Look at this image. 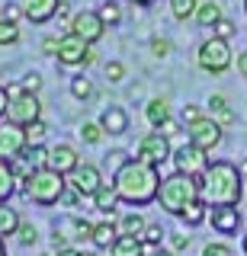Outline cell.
Segmentation results:
<instances>
[{"instance_id":"cell-6","label":"cell","mask_w":247,"mask_h":256,"mask_svg":"<svg viewBox=\"0 0 247 256\" xmlns=\"http://www.w3.org/2000/svg\"><path fill=\"white\" fill-rule=\"evenodd\" d=\"M39 112H42V102L36 100V93L13 86V90H10V106H7V118L26 128V125L39 122Z\"/></svg>"},{"instance_id":"cell-8","label":"cell","mask_w":247,"mask_h":256,"mask_svg":"<svg viewBox=\"0 0 247 256\" xmlns=\"http://www.w3.org/2000/svg\"><path fill=\"white\" fill-rule=\"evenodd\" d=\"M173 166H177L180 173H189V176H202L209 170V150L196 148L193 141L183 144L180 150H173Z\"/></svg>"},{"instance_id":"cell-18","label":"cell","mask_w":247,"mask_h":256,"mask_svg":"<svg viewBox=\"0 0 247 256\" xmlns=\"http://www.w3.org/2000/svg\"><path fill=\"white\" fill-rule=\"evenodd\" d=\"M209 116H212L221 128H231V125H234V118H237V116H234V109L228 106V100H225L221 93L209 96Z\"/></svg>"},{"instance_id":"cell-53","label":"cell","mask_w":247,"mask_h":256,"mask_svg":"<svg viewBox=\"0 0 247 256\" xmlns=\"http://www.w3.org/2000/svg\"><path fill=\"white\" fill-rule=\"evenodd\" d=\"M0 256H7V246H4V237H0Z\"/></svg>"},{"instance_id":"cell-22","label":"cell","mask_w":247,"mask_h":256,"mask_svg":"<svg viewBox=\"0 0 247 256\" xmlns=\"http://www.w3.org/2000/svg\"><path fill=\"white\" fill-rule=\"evenodd\" d=\"M122 202V198H119V192H116V186L113 182H109V186H103L97 196H93V208H100V212H106L109 218H113V212H116V205Z\"/></svg>"},{"instance_id":"cell-34","label":"cell","mask_w":247,"mask_h":256,"mask_svg":"<svg viewBox=\"0 0 247 256\" xmlns=\"http://www.w3.org/2000/svg\"><path fill=\"white\" fill-rule=\"evenodd\" d=\"M71 93H74L77 100H87V96L93 93V84L87 77H74V80H71Z\"/></svg>"},{"instance_id":"cell-13","label":"cell","mask_w":247,"mask_h":256,"mask_svg":"<svg viewBox=\"0 0 247 256\" xmlns=\"http://www.w3.org/2000/svg\"><path fill=\"white\" fill-rule=\"evenodd\" d=\"M71 32L74 36H81L84 42H100L103 38V32H106V22L100 20V13H90V10H84V13H77L74 20H71Z\"/></svg>"},{"instance_id":"cell-15","label":"cell","mask_w":247,"mask_h":256,"mask_svg":"<svg viewBox=\"0 0 247 256\" xmlns=\"http://www.w3.org/2000/svg\"><path fill=\"white\" fill-rule=\"evenodd\" d=\"M212 228L221 230V234H237L241 228V212L234 205H212Z\"/></svg>"},{"instance_id":"cell-10","label":"cell","mask_w":247,"mask_h":256,"mask_svg":"<svg viewBox=\"0 0 247 256\" xmlns=\"http://www.w3.org/2000/svg\"><path fill=\"white\" fill-rule=\"evenodd\" d=\"M135 157H141L145 164H154V166H161L167 157H173V150H170V141H167V134L161 132H148L145 138L138 141V154Z\"/></svg>"},{"instance_id":"cell-23","label":"cell","mask_w":247,"mask_h":256,"mask_svg":"<svg viewBox=\"0 0 247 256\" xmlns=\"http://www.w3.org/2000/svg\"><path fill=\"white\" fill-rule=\"evenodd\" d=\"M20 214H17V208H10L7 202H0V237H13L20 230Z\"/></svg>"},{"instance_id":"cell-31","label":"cell","mask_w":247,"mask_h":256,"mask_svg":"<svg viewBox=\"0 0 247 256\" xmlns=\"http://www.w3.org/2000/svg\"><path fill=\"white\" fill-rule=\"evenodd\" d=\"M103 125L100 122H84V128H81V138H84V144H100L103 141Z\"/></svg>"},{"instance_id":"cell-35","label":"cell","mask_w":247,"mask_h":256,"mask_svg":"<svg viewBox=\"0 0 247 256\" xmlns=\"http://www.w3.org/2000/svg\"><path fill=\"white\" fill-rule=\"evenodd\" d=\"M45 132H49V128L42 125V118H39V122H33V125H26V138H29V148H33V144H42V141H45Z\"/></svg>"},{"instance_id":"cell-3","label":"cell","mask_w":247,"mask_h":256,"mask_svg":"<svg viewBox=\"0 0 247 256\" xmlns=\"http://www.w3.org/2000/svg\"><path fill=\"white\" fill-rule=\"evenodd\" d=\"M196 198H202V176H189V173H170L167 180H161V189H157V205L164 208L167 214H177L186 205H193Z\"/></svg>"},{"instance_id":"cell-52","label":"cell","mask_w":247,"mask_h":256,"mask_svg":"<svg viewBox=\"0 0 247 256\" xmlns=\"http://www.w3.org/2000/svg\"><path fill=\"white\" fill-rule=\"evenodd\" d=\"M132 4H138V6H151V4H157V0H132Z\"/></svg>"},{"instance_id":"cell-28","label":"cell","mask_w":247,"mask_h":256,"mask_svg":"<svg viewBox=\"0 0 247 256\" xmlns=\"http://www.w3.org/2000/svg\"><path fill=\"white\" fill-rule=\"evenodd\" d=\"M145 228H148V224H145V218H141L138 212L119 218V234H135V237H141V234H145Z\"/></svg>"},{"instance_id":"cell-42","label":"cell","mask_w":247,"mask_h":256,"mask_svg":"<svg viewBox=\"0 0 247 256\" xmlns=\"http://www.w3.org/2000/svg\"><path fill=\"white\" fill-rule=\"evenodd\" d=\"M180 118H183V125H193L196 118H202V116H199V109H196V106H183Z\"/></svg>"},{"instance_id":"cell-4","label":"cell","mask_w":247,"mask_h":256,"mask_svg":"<svg viewBox=\"0 0 247 256\" xmlns=\"http://www.w3.org/2000/svg\"><path fill=\"white\" fill-rule=\"evenodd\" d=\"M23 189H26V196L33 198L36 205L49 208L55 205L61 196H65V173L52 170V166H42V170H29L26 180H23Z\"/></svg>"},{"instance_id":"cell-37","label":"cell","mask_w":247,"mask_h":256,"mask_svg":"<svg viewBox=\"0 0 247 256\" xmlns=\"http://www.w3.org/2000/svg\"><path fill=\"white\" fill-rule=\"evenodd\" d=\"M234 22H231V20H225V16H221V20L218 22H215V26H212V36H218V38H225V42H228V38L231 36H234Z\"/></svg>"},{"instance_id":"cell-9","label":"cell","mask_w":247,"mask_h":256,"mask_svg":"<svg viewBox=\"0 0 247 256\" xmlns=\"http://www.w3.org/2000/svg\"><path fill=\"white\" fill-rule=\"evenodd\" d=\"M186 132H189V141L196 144V148H202V150H212V148H218L221 144V134H225V128H221L215 118H196L193 125H186Z\"/></svg>"},{"instance_id":"cell-19","label":"cell","mask_w":247,"mask_h":256,"mask_svg":"<svg viewBox=\"0 0 247 256\" xmlns=\"http://www.w3.org/2000/svg\"><path fill=\"white\" fill-rule=\"evenodd\" d=\"M109 250H113V256H145V240L135 234H119Z\"/></svg>"},{"instance_id":"cell-44","label":"cell","mask_w":247,"mask_h":256,"mask_svg":"<svg viewBox=\"0 0 247 256\" xmlns=\"http://www.w3.org/2000/svg\"><path fill=\"white\" fill-rule=\"evenodd\" d=\"M157 132H161V134H167V138H170V134H177V132H180V125L173 122V118H167V122H161V125H157Z\"/></svg>"},{"instance_id":"cell-27","label":"cell","mask_w":247,"mask_h":256,"mask_svg":"<svg viewBox=\"0 0 247 256\" xmlns=\"http://www.w3.org/2000/svg\"><path fill=\"white\" fill-rule=\"evenodd\" d=\"M196 10H199V0H170V13H173V20H180V22L193 20Z\"/></svg>"},{"instance_id":"cell-51","label":"cell","mask_w":247,"mask_h":256,"mask_svg":"<svg viewBox=\"0 0 247 256\" xmlns=\"http://www.w3.org/2000/svg\"><path fill=\"white\" fill-rule=\"evenodd\" d=\"M237 170H241V180H247V160H241V164H237Z\"/></svg>"},{"instance_id":"cell-26","label":"cell","mask_w":247,"mask_h":256,"mask_svg":"<svg viewBox=\"0 0 247 256\" xmlns=\"http://www.w3.org/2000/svg\"><path fill=\"white\" fill-rule=\"evenodd\" d=\"M180 218H183V224H189V228L202 224L205 218H209V212H205V202H202V198H196L193 205H186V208L180 212Z\"/></svg>"},{"instance_id":"cell-17","label":"cell","mask_w":247,"mask_h":256,"mask_svg":"<svg viewBox=\"0 0 247 256\" xmlns=\"http://www.w3.org/2000/svg\"><path fill=\"white\" fill-rule=\"evenodd\" d=\"M100 125H103L106 134H125V128H129V116H125V109L109 106V109H103Z\"/></svg>"},{"instance_id":"cell-46","label":"cell","mask_w":247,"mask_h":256,"mask_svg":"<svg viewBox=\"0 0 247 256\" xmlns=\"http://www.w3.org/2000/svg\"><path fill=\"white\" fill-rule=\"evenodd\" d=\"M39 86H42V80H39L36 74H29V77H26V84H23V90H29V93H36V90H39Z\"/></svg>"},{"instance_id":"cell-12","label":"cell","mask_w":247,"mask_h":256,"mask_svg":"<svg viewBox=\"0 0 247 256\" xmlns=\"http://www.w3.org/2000/svg\"><path fill=\"white\" fill-rule=\"evenodd\" d=\"M71 186H74L77 196L93 198L103 186H106V182H103V176H100V170H97L93 164H81L74 173H71Z\"/></svg>"},{"instance_id":"cell-36","label":"cell","mask_w":247,"mask_h":256,"mask_svg":"<svg viewBox=\"0 0 247 256\" xmlns=\"http://www.w3.org/2000/svg\"><path fill=\"white\" fill-rule=\"evenodd\" d=\"M17 240L23 246H33L36 240H39V230H36V224H20V230H17Z\"/></svg>"},{"instance_id":"cell-30","label":"cell","mask_w":247,"mask_h":256,"mask_svg":"<svg viewBox=\"0 0 247 256\" xmlns=\"http://www.w3.org/2000/svg\"><path fill=\"white\" fill-rule=\"evenodd\" d=\"M29 160V166H33V170H42V166H49V150L42 148V144H33V148H29V154H23Z\"/></svg>"},{"instance_id":"cell-57","label":"cell","mask_w":247,"mask_h":256,"mask_svg":"<svg viewBox=\"0 0 247 256\" xmlns=\"http://www.w3.org/2000/svg\"><path fill=\"white\" fill-rule=\"evenodd\" d=\"M0 20H4V13H0Z\"/></svg>"},{"instance_id":"cell-48","label":"cell","mask_w":247,"mask_h":256,"mask_svg":"<svg viewBox=\"0 0 247 256\" xmlns=\"http://www.w3.org/2000/svg\"><path fill=\"white\" fill-rule=\"evenodd\" d=\"M237 70H241V77H247V52L237 54Z\"/></svg>"},{"instance_id":"cell-11","label":"cell","mask_w":247,"mask_h":256,"mask_svg":"<svg viewBox=\"0 0 247 256\" xmlns=\"http://www.w3.org/2000/svg\"><path fill=\"white\" fill-rule=\"evenodd\" d=\"M87 58H90V42H84L74 32H68V36L58 38V61L61 64L74 68V64H87Z\"/></svg>"},{"instance_id":"cell-1","label":"cell","mask_w":247,"mask_h":256,"mask_svg":"<svg viewBox=\"0 0 247 256\" xmlns=\"http://www.w3.org/2000/svg\"><path fill=\"white\" fill-rule=\"evenodd\" d=\"M113 186L125 205H148V202H157L161 176H157L154 164H145L141 157H132L113 173Z\"/></svg>"},{"instance_id":"cell-45","label":"cell","mask_w":247,"mask_h":256,"mask_svg":"<svg viewBox=\"0 0 247 256\" xmlns=\"http://www.w3.org/2000/svg\"><path fill=\"white\" fill-rule=\"evenodd\" d=\"M7 106H10V90H7V86H0V118L7 116Z\"/></svg>"},{"instance_id":"cell-2","label":"cell","mask_w":247,"mask_h":256,"mask_svg":"<svg viewBox=\"0 0 247 256\" xmlns=\"http://www.w3.org/2000/svg\"><path fill=\"white\" fill-rule=\"evenodd\" d=\"M241 170L228 160H215L202 173V202L205 205H237L241 202Z\"/></svg>"},{"instance_id":"cell-32","label":"cell","mask_w":247,"mask_h":256,"mask_svg":"<svg viewBox=\"0 0 247 256\" xmlns=\"http://www.w3.org/2000/svg\"><path fill=\"white\" fill-rule=\"evenodd\" d=\"M20 42V26L10 20H0V45H13Z\"/></svg>"},{"instance_id":"cell-39","label":"cell","mask_w":247,"mask_h":256,"mask_svg":"<svg viewBox=\"0 0 247 256\" xmlns=\"http://www.w3.org/2000/svg\"><path fill=\"white\" fill-rule=\"evenodd\" d=\"M202 256H234V253H231V246H228V244H205Z\"/></svg>"},{"instance_id":"cell-43","label":"cell","mask_w":247,"mask_h":256,"mask_svg":"<svg viewBox=\"0 0 247 256\" xmlns=\"http://www.w3.org/2000/svg\"><path fill=\"white\" fill-rule=\"evenodd\" d=\"M0 13H4V20L17 22V20H20V13H23V6H17V4H7V6H4V10H0Z\"/></svg>"},{"instance_id":"cell-47","label":"cell","mask_w":247,"mask_h":256,"mask_svg":"<svg viewBox=\"0 0 247 256\" xmlns=\"http://www.w3.org/2000/svg\"><path fill=\"white\" fill-rule=\"evenodd\" d=\"M42 48H45L49 54H58V38H45V42H42Z\"/></svg>"},{"instance_id":"cell-16","label":"cell","mask_w":247,"mask_h":256,"mask_svg":"<svg viewBox=\"0 0 247 256\" xmlns=\"http://www.w3.org/2000/svg\"><path fill=\"white\" fill-rule=\"evenodd\" d=\"M23 16H26L29 22H49L52 16H58V6H61V0H23Z\"/></svg>"},{"instance_id":"cell-21","label":"cell","mask_w":247,"mask_h":256,"mask_svg":"<svg viewBox=\"0 0 247 256\" xmlns=\"http://www.w3.org/2000/svg\"><path fill=\"white\" fill-rule=\"evenodd\" d=\"M13 192H17V166H13V160L0 157V202H7Z\"/></svg>"},{"instance_id":"cell-24","label":"cell","mask_w":247,"mask_h":256,"mask_svg":"<svg viewBox=\"0 0 247 256\" xmlns=\"http://www.w3.org/2000/svg\"><path fill=\"white\" fill-rule=\"evenodd\" d=\"M145 118L151 125H161V122H167V118H170V106H167V100H161V96H157V100H151L148 106H145Z\"/></svg>"},{"instance_id":"cell-14","label":"cell","mask_w":247,"mask_h":256,"mask_svg":"<svg viewBox=\"0 0 247 256\" xmlns=\"http://www.w3.org/2000/svg\"><path fill=\"white\" fill-rule=\"evenodd\" d=\"M49 166L58 170V173H65V176H71L77 166H81V157H77V150L71 148V144H55L49 150Z\"/></svg>"},{"instance_id":"cell-41","label":"cell","mask_w":247,"mask_h":256,"mask_svg":"<svg viewBox=\"0 0 247 256\" xmlns=\"http://www.w3.org/2000/svg\"><path fill=\"white\" fill-rule=\"evenodd\" d=\"M186 246H189V234H180V230H173V234H170V250L180 253V250H186Z\"/></svg>"},{"instance_id":"cell-33","label":"cell","mask_w":247,"mask_h":256,"mask_svg":"<svg viewBox=\"0 0 247 256\" xmlns=\"http://www.w3.org/2000/svg\"><path fill=\"white\" fill-rule=\"evenodd\" d=\"M141 240H145V246H161V240H164V228H161V224H148L145 234H141Z\"/></svg>"},{"instance_id":"cell-5","label":"cell","mask_w":247,"mask_h":256,"mask_svg":"<svg viewBox=\"0 0 247 256\" xmlns=\"http://www.w3.org/2000/svg\"><path fill=\"white\" fill-rule=\"evenodd\" d=\"M196 61H199V68H202L205 74H215V77H218V74H225V70L231 68L234 54H231V45L225 42V38L212 36V38H205V42L199 45Z\"/></svg>"},{"instance_id":"cell-40","label":"cell","mask_w":247,"mask_h":256,"mask_svg":"<svg viewBox=\"0 0 247 256\" xmlns=\"http://www.w3.org/2000/svg\"><path fill=\"white\" fill-rule=\"evenodd\" d=\"M106 77H109V84H119V80L125 77V68H122L119 61H109V64H106Z\"/></svg>"},{"instance_id":"cell-25","label":"cell","mask_w":247,"mask_h":256,"mask_svg":"<svg viewBox=\"0 0 247 256\" xmlns=\"http://www.w3.org/2000/svg\"><path fill=\"white\" fill-rule=\"evenodd\" d=\"M221 20V6L215 4V0H205V4H199V10H196V22L199 26H215V22Z\"/></svg>"},{"instance_id":"cell-55","label":"cell","mask_w":247,"mask_h":256,"mask_svg":"<svg viewBox=\"0 0 247 256\" xmlns=\"http://www.w3.org/2000/svg\"><path fill=\"white\" fill-rule=\"evenodd\" d=\"M244 13H247V0H244Z\"/></svg>"},{"instance_id":"cell-38","label":"cell","mask_w":247,"mask_h":256,"mask_svg":"<svg viewBox=\"0 0 247 256\" xmlns=\"http://www.w3.org/2000/svg\"><path fill=\"white\" fill-rule=\"evenodd\" d=\"M151 54L154 58H167L170 54V38H151Z\"/></svg>"},{"instance_id":"cell-56","label":"cell","mask_w":247,"mask_h":256,"mask_svg":"<svg viewBox=\"0 0 247 256\" xmlns=\"http://www.w3.org/2000/svg\"><path fill=\"white\" fill-rule=\"evenodd\" d=\"M81 256H93V253H81Z\"/></svg>"},{"instance_id":"cell-49","label":"cell","mask_w":247,"mask_h":256,"mask_svg":"<svg viewBox=\"0 0 247 256\" xmlns=\"http://www.w3.org/2000/svg\"><path fill=\"white\" fill-rule=\"evenodd\" d=\"M55 256H81V253H77V250H74V246H61V250H58V253H55Z\"/></svg>"},{"instance_id":"cell-54","label":"cell","mask_w":247,"mask_h":256,"mask_svg":"<svg viewBox=\"0 0 247 256\" xmlns=\"http://www.w3.org/2000/svg\"><path fill=\"white\" fill-rule=\"evenodd\" d=\"M244 253H247V234H244Z\"/></svg>"},{"instance_id":"cell-29","label":"cell","mask_w":247,"mask_h":256,"mask_svg":"<svg viewBox=\"0 0 247 256\" xmlns=\"http://www.w3.org/2000/svg\"><path fill=\"white\" fill-rule=\"evenodd\" d=\"M97 13H100V20L106 22V26H119V20H122V10H119L116 0H103Z\"/></svg>"},{"instance_id":"cell-20","label":"cell","mask_w":247,"mask_h":256,"mask_svg":"<svg viewBox=\"0 0 247 256\" xmlns=\"http://www.w3.org/2000/svg\"><path fill=\"white\" fill-rule=\"evenodd\" d=\"M116 237H119V224H113V218L93 224V234H90L93 246H100V250H109V246L116 244Z\"/></svg>"},{"instance_id":"cell-7","label":"cell","mask_w":247,"mask_h":256,"mask_svg":"<svg viewBox=\"0 0 247 256\" xmlns=\"http://www.w3.org/2000/svg\"><path fill=\"white\" fill-rule=\"evenodd\" d=\"M29 150V138H26V128L17 122H0V157L4 160H20Z\"/></svg>"},{"instance_id":"cell-50","label":"cell","mask_w":247,"mask_h":256,"mask_svg":"<svg viewBox=\"0 0 247 256\" xmlns=\"http://www.w3.org/2000/svg\"><path fill=\"white\" fill-rule=\"evenodd\" d=\"M151 256H177V253H173V250H161V246H157V250L151 253Z\"/></svg>"}]
</instances>
